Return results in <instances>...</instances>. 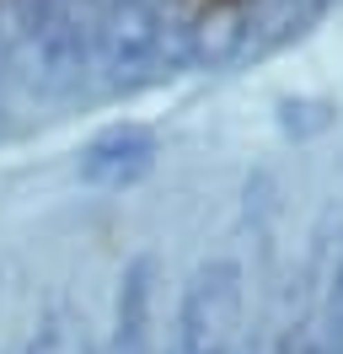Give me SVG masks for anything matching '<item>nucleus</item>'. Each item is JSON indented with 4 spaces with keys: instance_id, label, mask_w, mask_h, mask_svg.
Listing matches in <instances>:
<instances>
[]
</instances>
